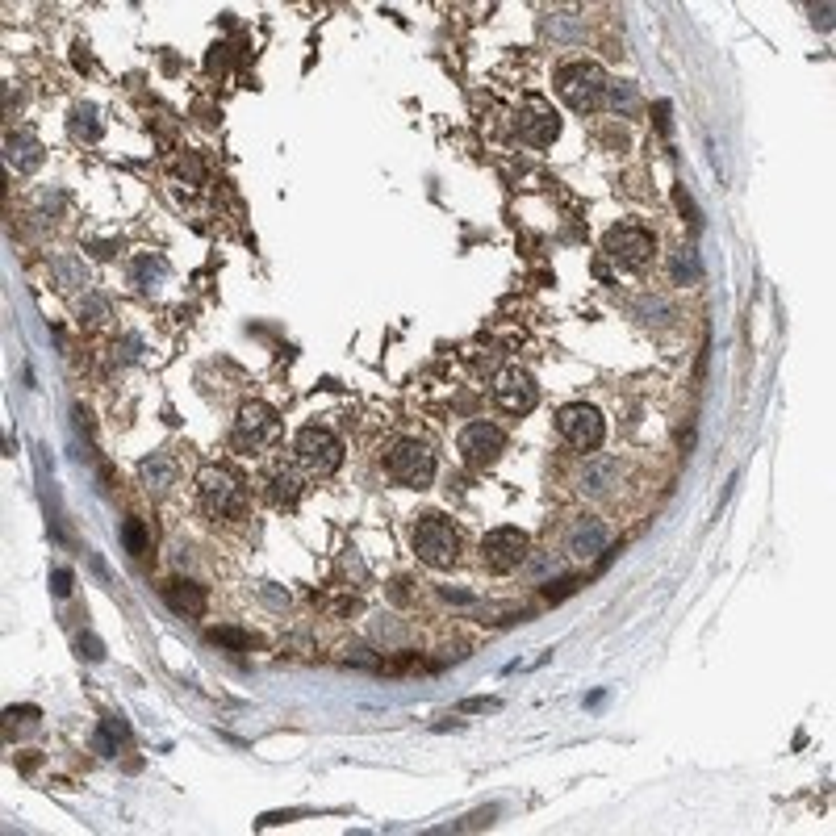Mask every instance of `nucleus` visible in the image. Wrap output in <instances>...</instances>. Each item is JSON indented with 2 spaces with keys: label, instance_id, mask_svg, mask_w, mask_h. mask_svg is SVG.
I'll use <instances>...</instances> for the list:
<instances>
[{
  "label": "nucleus",
  "instance_id": "f257e3e1",
  "mask_svg": "<svg viewBox=\"0 0 836 836\" xmlns=\"http://www.w3.org/2000/svg\"><path fill=\"white\" fill-rule=\"evenodd\" d=\"M197 502L214 519H243L247 515V485L226 464H205L197 473Z\"/></svg>",
  "mask_w": 836,
  "mask_h": 836
},
{
  "label": "nucleus",
  "instance_id": "f03ea898",
  "mask_svg": "<svg viewBox=\"0 0 836 836\" xmlns=\"http://www.w3.org/2000/svg\"><path fill=\"white\" fill-rule=\"evenodd\" d=\"M607 88H611L607 72H602L598 63H586V59H573L556 72V92H561V101L573 113H598L602 105H607Z\"/></svg>",
  "mask_w": 836,
  "mask_h": 836
},
{
  "label": "nucleus",
  "instance_id": "7ed1b4c3",
  "mask_svg": "<svg viewBox=\"0 0 836 836\" xmlns=\"http://www.w3.org/2000/svg\"><path fill=\"white\" fill-rule=\"evenodd\" d=\"M410 548L431 569H452L460 561V536L444 515H418V523L410 527Z\"/></svg>",
  "mask_w": 836,
  "mask_h": 836
},
{
  "label": "nucleus",
  "instance_id": "20e7f679",
  "mask_svg": "<svg viewBox=\"0 0 836 836\" xmlns=\"http://www.w3.org/2000/svg\"><path fill=\"white\" fill-rule=\"evenodd\" d=\"M385 473H389V481L406 485V490H427L435 477L431 444H423V439H398V444L385 452Z\"/></svg>",
  "mask_w": 836,
  "mask_h": 836
},
{
  "label": "nucleus",
  "instance_id": "39448f33",
  "mask_svg": "<svg viewBox=\"0 0 836 836\" xmlns=\"http://www.w3.org/2000/svg\"><path fill=\"white\" fill-rule=\"evenodd\" d=\"M293 452H297V464L310 477H331V473H339V464H343V444L335 439V431L318 427V423L297 431Z\"/></svg>",
  "mask_w": 836,
  "mask_h": 836
},
{
  "label": "nucleus",
  "instance_id": "423d86ee",
  "mask_svg": "<svg viewBox=\"0 0 836 836\" xmlns=\"http://www.w3.org/2000/svg\"><path fill=\"white\" fill-rule=\"evenodd\" d=\"M276 431H281V418L268 402H243L235 414V427H230V448L235 452H264Z\"/></svg>",
  "mask_w": 836,
  "mask_h": 836
},
{
  "label": "nucleus",
  "instance_id": "0eeeda50",
  "mask_svg": "<svg viewBox=\"0 0 836 836\" xmlns=\"http://www.w3.org/2000/svg\"><path fill=\"white\" fill-rule=\"evenodd\" d=\"M602 251H607L623 272H640V268H648V260H653L657 239L648 235L644 226L623 222V226H611V230H607V239H602Z\"/></svg>",
  "mask_w": 836,
  "mask_h": 836
},
{
  "label": "nucleus",
  "instance_id": "6e6552de",
  "mask_svg": "<svg viewBox=\"0 0 836 836\" xmlns=\"http://www.w3.org/2000/svg\"><path fill=\"white\" fill-rule=\"evenodd\" d=\"M556 431H561V439L569 448L577 452H594L602 439H607V423H602V414L586 402H569L561 406V414H556Z\"/></svg>",
  "mask_w": 836,
  "mask_h": 836
},
{
  "label": "nucleus",
  "instance_id": "1a4fd4ad",
  "mask_svg": "<svg viewBox=\"0 0 836 836\" xmlns=\"http://www.w3.org/2000/svg\"><path fill=\"white\" fill-rule=\"evenodd\" d=\"M456 452H460V460L469 464L473 473H485V469H494V464L502 460L506 435L494 423H469L460 431V439H456Z\"/></svg>",
  "mask_w": 836,
  "mask_h": 836
},
{
  "label": "nucleus",
  "instance_id": "9d476101",
  "mask_svg": "<svg viewBox=\"0 0 836 836\" xmlns=\"http://www.w3.org/2000/svg\"><path fill=\"white\" fill-rule=\"evenodd\" d=\"M527 531L519 527H494L485 531L481 540V561L490 573H515L519 565H527Z\"/></svg>",
  "mask_w": 836,
  "mask_h": 836
},
{
  "label": "nucleus",
  "instance_id": "9b49d317",
  "mask_svg": "<svg viewBox=\"0 0 836 836\" xmlns=\"http://www.w3.org/2000/svg\"><path fill=\"white\" fill-rule=\"evenodd\" d=\"M494 402L506 414H531L540 402V385L531 373H523V368H506V373H498V381H494Z\"/></svg>",
  "mask_w": 836,
  "mask_h": 836
},
{
  "label": "nucleus",
  "instance_id": "f8f14e48",
  "mask_svg": "<svg viewBox=\"0 0 836 836\" xmlns=\"http://www.w3.org/2000/svg\"><path fill=\"white\" fill-rule=\"evenodd\" d=\"M306 469L301 464H276V469L268 473V502L276 510H293L301 502V494H306Z\"/></svg>",
  "mask_w": 836,
  "mask_h": 836
},
{
  "label": "nucleus",
  "instance_id": "ddd939ff",
  "mask_svg": "<svg viewBox=\"0 0 836 836\" xmlns=\"http://www.w3.org/2000/svg\"><path fill=\"white\" fill-rule=\"evenodd\" d=\"M615 485H619V460L615 456H594V460H586L582 477H577V490H582L586 498H607Z\"/></svg>",
  "mask_w": 836,
  "mask_h": 836
},
{
  "label": "nucleus",
  "instance_id": "4468645a",
  "mask_svg": "<svg viewBox=\"0 0 836 836\" xmlns=\"http://www.w3.org/2000/svg\"><path fill=\"white\" fill-rule=\"evenodd\" d=\"M519 134L527 138L531 147H548L556 134H561V122H556V113L540 101H531L523 113H519Z\"/></svg>",
  "mask_w": 836,
  "mask_h": 836
},
{
  "label": "nucleus",
  "instance_id": "2eb2a0df",
  "mask_svg": "<svg viewBox=\"0 0 836 836\" xmlns=\"http://www.w3.org/2000/svg\"><path fill=\"white\" fill-rule=\"evenodd\" d=\"M607 544H611V527L602 519H582L569 531V556H577V561H590V556L607 552Z\"/></svg>",
  "mask_w": 836,
  "mask_h": 836
},
{
  "label": "nucleus",
  "instance_id": "dca6fc26",
  "mask_svg": "<svg viewBox=\"0 0 836 836\" xmlns=\"http://www.w3.org/2000/svg\"><path fill=\"white\" fill-rule=\"evenodd\" d=\"M164 602H168L176 615H189V619H201L205 615V590L193 586V582H168L164 586Z\"/></svg>",
  "mask_w": 836,
  "mask_h": 836
},
{
  "label": "nucleus",
  "instance_id": "f3484780",
  "mask_svg": "<svg viewBox=\"0 0 836 836\" xmlns=\"http://www.w3.org/2000/svg\"><path fill=\"white\" fill-rule=\"evenodd\" d=\"M9 164H17V172H34L42 164V143L38 138H9Z\"/></svg>",
  "mask_w": 836,
  "mask_h": 836
},
{
  "label": "nucleus",
  "instance_id": "a211bd4d",
  "mask_svg": "<svg viewBox=\"0 0 836 836\" xmlns=\"http://www.w3.org/2000/svg\"><path fill=\"white\" fill-rule=\"evenodd\" d=\"M122 740H126V724H122L118 715H109V719H101V732L92 736V745H97V753L113 757V753H118Z\"/></svg>",
  "mask_w": 836,
  "mask_h": 836
},
{
  "label": "nucleus",
  "instance_id": "6ab92c4d",
  "mask_svg": "<svg viewBox=\"0 0 836 836\" xmlns=\"http://www.w3.org/2000/svg\"><path fill=\"white\" fill-rule=\"evenodd\" d=\"M38 732V707H9L5 711V736L17 740V736H30Z\"/></svg>",
  "mask_w": 836,
  "mask_h": 836
},
{
  "label": "nucleus",
  "instance_id": "aec40b11",
  "mask_svg": "<svg viewBox=\"0 0 836 836\" xmlns=\"http://www.w3.org/2000/svg\"><path fill=\"white\" fill-rule=\"evenodd\" d=\"M143 481L151 485V490H168V485H172V460L168 456L143 460Z\"/></svg>",
  "mask_w": 836,
  "mask_h": 836
},
{
  "label": "nucleus",
  "instance_id": "412c9836",
  "mask_svg": "<svg viewBox=\"0 0 836 836\" xmlns=\"http://www.w3.org/2000/svg\"><path fill=\"white\" fill-rule=\"evenodd\" d=\"M72 134H76V138H88V143H92V138H101L97 109H92V105H76V109H72Z\"/></svg>",
  "mask_w": 836,
  "mask_h": 836
},
{
  "label": "nucleus",
  "instance_id": "4be33fe9",
  "mask_svg": "<svg viewBox=\"0 0 836 836\" xmlns=\"http://www.w3.org/2000/svg\"><path fill=\"white\" fill-rule=\"evenodd\" d=\"M561 569H565V561H561V556H556V552H544V556H536V561L527 565V573L536 577V582H544L548 573H561Z\"/></svg>",
  "mask_w": 836,
  "mask_h": 836
},
{
  "label": "nucleus",
  "instance_id": "5701e85b",
  "mask_svg": "<svg viewBox=\"0 0 836 836\" xmlns=\"http://www.w3.org/2000/svg\"><path fill=\"white\" fill-rule=\"evenodd\" d=\"M126 548H130L134 556H143V548H147V531H143V523H138V519L126 523Z\"/></svg>",
  "mask_w": 836,
  "mask_h": 836
},
{
  "label": "nucleus",
  "instance_id": "b1692460",
  "mask_svg": "<svg viewBox=\"0 0 836 836\" xmlns=\"http://www.w3.org/2000/svg\"><path fill=\"white\" fill-rule=\"evenodd\" d=\"M373 636H377V640H385V644H402V640H406V627L377 619V623H373Z\"/></svg>",
  "mask_w": 836,
  "mask_h": 836
},
{
  "label": "nucleus",
  "instance_id": "393cba45",
  "mask_svg": "<svg viewBox=\"0 0 836 836\" xmlns=\"http://www.w3.org/2000/svg\"><path fill=\"white\" fill-rule=\"evenodd\" d=\"M607 105H615V109H619V105H623V109L636 105V88H632V84H611V88H607Z\"/></svg>",
  "mask_w": 836,
  "mask_h": 836
},
{
  "label": "nucleus",
  "instance_id": "a878e982",
  "mask_svg": "<svg viewBox=\"0 0 836 836\" xmlns=\"http://www.w3.org/2000/svg\"><path fill=\"white\" fill-rule=\"evenodd\" d=\"M76 648H80V657H88V661H105V644L97 636H80Z\"/></svg>",
  "mask_w": 836,
  "mask_h": 836
},
{
  "label": "nucleus",
  "instance_id": "bb28decb",
  "mask_svg": "<svg viewBox=\"0 0 836 836\" xmlns=\"http://www.w3.org/2000/svg\"><path fill=\"white\" fill-rule=\"evenodd\" d=\"M72 582H76L72 569H55V577H51V586H55V594H59V598L72 594Z\"/></svg>",
  "mask_w": 836,
  "mask_h": 836
},
{
  "label": "nucleus",
  "instance_id": "cd10ccee",
  "mask_svg": "<svg viewBox=\"0 0 836 836\" xmlns=\"http://www.w3.org/2000/svg\"><path fill=\"white\" fill-rule=\"evenodd\" d=\"M55 272H59L63 285H80V268L72 260H55Z\"/></svg>",
  "mask_w": 836,
  "mask_h": 836
},
{
  "label": "nucleus",
  "instance_id": "c85d7f7f",
  "mask_svg": "<svg viewBox=\"0 0 836 836\" xmlns=\"http://www.w3.org/2000/svg\"><path fill=\"white\" fill-rule=\"evenodd\" d=\"M498 707H502L498 699H464L460 703V711H498Z\"/></svg>",
  "mask_w": 836,
  "mask_h": 836
},
{
  "label": "nucleus",
  "instance_id": "c756f323",
  "mask_svg": "<svg viewBox=\"0 0 836 836\" xmlns=\"http://www.w3.org/2000/svg\"><path fill=\"white\" fill-rule=\"evenodd\" d=\"M678 276H690V281L699 276V264H694V255H690V251H682V255H678Z\"/></svg>",
  "mask_w": 836,
  "mask_h": 836
},
{
  "label": "nucleus",
  "instance_id": "7c9ffc66",
  "mask_svg": "<svg viewBox=\"0 0 836 836\" xmlns=\"http://www.w3.org/2000/svg\"><path fill=\"white\" fill-rule=\"evenodd\" d=\"M214 640H222V644H235V648H247V644H251L243 632H214Z\"/></svg>",
  "mask_w": 836,
  "mask_h": 836
}]
</instances>
